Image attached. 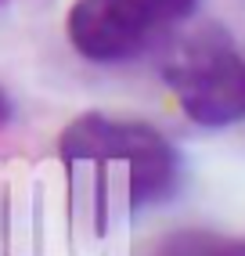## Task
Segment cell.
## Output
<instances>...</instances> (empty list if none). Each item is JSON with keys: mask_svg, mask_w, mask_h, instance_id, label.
I'll return each instance as SVG.
<instances>
[{"mask_svg": "<svg viewBox=\"0 0 245 256\" xmlns=\"http://www.w3.org/2000/svg\"><path fill=\"white\" fill-rule=\"evenodd\" d=\"M58 152L65 166H90L98 177L122 170L126 213L162 206L180 192V152L162 130H155L144 119L83 112L62 130Z\"/></svg>", "mask_w": 245, "mask_h": 256, "instance_id": "1", "label": "cell"}, {"mask_svg": "<svg viewBox=\"0 0 245 256\" xmlns=\"http://www.w3.org/2000/svg\"><path fill=\"white\" fill-rule=\"evenodd\" d=\"M162 83L173 90L180 112L202 130L245 123V54L216 22H206L170 44Z\"/></svg>", "mask_w": 245, "mask_h": 256, "instance_id": "2", "label": "cell"}, {"mask_svg": "<svg viewBox=\"0 0 245 256\" xmlns=\"http://www.w3.org/2000/svg\"><path fill=\"white\" fill-rule=\"evenodd\" d=\"M198 0H72L65 36L90 65H126L170 40Z\"/></svg>", "mask_w": 245, "mask_h": 256, "instance_id": "3", "label": "cell"}, {"mask_svg": "<svg viewBox=\"0 0 245 256\" xmlns=\"http://www.w3.org/2000/svg\"><path fill=\"white\" fill-rule=\"evenodd\" d=\"M11 116H14V108H11V98L0 90V126H8L11 123Z\"/></svg>", "mask_w": 245, "mask_h": 256, "instance_id": "5", "label": "cell"}, {"mask_svg": "<svg viewBox=\"0 0 245 256\" xmlns=\"http://www.w3.org/2000/svg\"><path fill=\"white\" fill-rule=\"evenodd\" d=\"M152 256H245V238L220 231H177L162 238Z\"/></svg>", "mask_w": 245, "mask_h": 256, "instance_id": "4", "label": "cell"}]
</instances>
